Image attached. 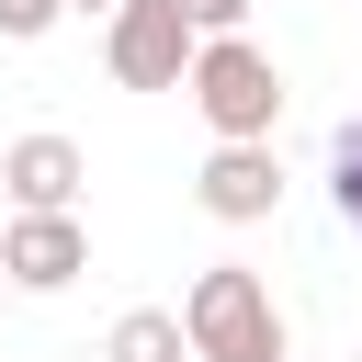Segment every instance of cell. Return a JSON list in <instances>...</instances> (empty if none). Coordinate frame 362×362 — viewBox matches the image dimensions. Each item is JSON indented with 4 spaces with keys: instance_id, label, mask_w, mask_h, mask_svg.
Returning <instances> with one entry per match:
<instances>
[{
    "instance_id": "1",
    "label": "cell",
    "mask_w": 362,
    "mask_h": 362,
    "mask_svg": "<svg viewBox=\"0 0 362 362\" xmlns=\"http://www.w3.org/2000/svg\"><path fill=\"white\" fill-rule=\"evenodd\" d=\"M181 328H192V362H283V305H272V283H260L249 260L192 272Z\"/></svg>"
},
{
    "instance_id": "2",
    "label": "cell",
    "mask_w": 362,
    "mask_h": 362,
    "mask_svg": "<svg viewBox=\"0 0 362 362\" xmlns=\"http://www.w3.org/2000/svg\"><path fill=\"white\" fill-rule=\"evenodd\" d=\"M181 90H192V113L215 124V147H272V124H283V68H272L249 34H215Z\"/></svg>"
},
{
    "instance_id": "3",
    "label": "cell",
    "mask_w": 362,
    "mask_h": 362,
    "mask_svg": "<svg viewBox=\"0 0 362 362\" xmlns=\"http://www.w3.org/2000/svg\"><path fill=\"white\" fill-rule=\"evenodd\" d=\"M102 57H113V79H124V90H181V79H192V57H204V34H192V11H181V0H124V11L102 23Z\"/></svg>"
},
{
    "instance_id": "4",
    "label": "cell",
    "mask_w": 362,
    "mask_h": 362,
    "mask_svg": "<svg viewBox=\"0 0 362 362\" xmlns=\"http://www.w3.org/2000/svg\"><path fill=\"white\" fill-rule=\"evenodd\" d=\"M90 272V226L79 215H11V238H0V283H23V294H68Z\"/></svg>"
},
{
    "instance_id": "5",
    "label": "cell",
    "mask_w": 362,
    "mask_h": 362,
    "mask_svg": "<svg viewBox=\"0 0 362 362\" xmlns=\"http://www.w3.org/2000/svg\"><path fill=\"white\" fill-rule=\"evenodd\" d=\"M79 181H90V158H79L68 136H11V147H0L11 215H79Z\"/></svg>"
},
{
    "instance_id": "6",
    "label": "cell",
    "mask_w": 362,
    "mask_h": 362,
    "mask_svg": "<svg viewBox=\"0 0 362 362\" xmlns=\"http://www.w3.org/2000/svg\"><path fill=\"white\" fill-rule=\"evenodd\" d=\"M192 204H204L215 226H260V215L283 204V158H272V147H215V158L192 170Z\"/></svg>"
},
{
    "instance_id": "7",
    "label": "cell",
    "mask_w": 362,
    "mask_h": 362,
    "mask_svg": "<svg viewBox=\"0 0 362 362\" xmlns=\"http://www.w3.org/2000/svg\"><path fill=\"white\" fill-rule=\"evenodd\" d=\"M102 362H192V328H181L170 305H124L113 339H102Z\"/></svg>"
},
{
    "instance_id": "8",
    "label": "cell",
    "mask_w": 362,
    "mask_h": 362,
    "mask_svg": "<svg viewBox=\"0 0 362 362\" xmlns=\"http://www.w3.org/2000/svg\"><path fill=\"white\" fill-rule=\"evenodd\" d=\"M328 204H339V226L362 238V113L328 136Z\"/></svg>"
},
{
    "instance_id": "9",
    "label": "cell",
    "mask_w": 362,
    "mask_h": 362,
    "mask_svg": "<svg viewBox=\"0 0 362 362\" xmlns=\"http://www.w3.org/2000/svg\"><path fill=\"white\" fill-rule=\"evenodd\" d=\"M57 23H68V0H0V45H34Z\"/></svg>"
},
{
    "instance_id": "10",
    "label": "cell",
    "mask_w": 362,
    "mask_h": 362,
    "mask_svg": "<svg viewBox=\"0 0 362 362\" xmlns=\"http://www.w3.org/2000/svg\"><path fill=\"white\" fill-rule=\"evenodd\" d=\"M181 11H192V34L215 45V34H249V11H260V0H181Z\"/></svg>"
},
{
    "instance_id": "11",
    "label": "cell",
    "mask_w": 362,
    "mask_h": 362,
    "mask_svg": "<svg viewBox=\"0 0 362 362\" xmlns=\"http://www.w3.org/2000/svg\"><path fill=\"white\" fill-rule=\"evenodd\" d=\"M68 11H79V23H113V11H124V0H68Z\"/></svg>"
},
{
    "instance_id": "12",
    "label": "cell",
    "mask_w": 362,
    "mask_h": 362,
    "mask_svg": "<svg viewBox=\"0 0 362 362\" xmlns=\"http://www.w3.org/2000/svg\"><path fill=\"white\" fill-rule=\"evenodd\" d=\"M0 305H11V283H0Z\"/></svg>"
}]
</instances>
